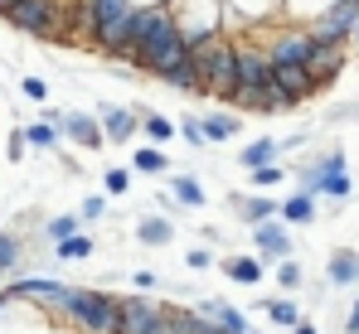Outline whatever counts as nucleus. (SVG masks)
Here are the masks:
<instances>
[{"label":"nucleus","mask_w":359,"mask_h":334,"mask_svg":"<svg viewBox=\"0 0 359 334\" xmlns=\"http://www.w3.org/2000/svg\"><path fill=\"white\" fill-rule=\"evenodd\" d=\"M68 315L88 334H121V300L102 291H73L68 295Z\"/></svg>","instance_id":"f257e3e1"},{"label":"nucleus","mask_w":359,"mask_h":334,"mask_svg":"<svg viewBox=\"0 0 359 334\" xmlns=\"http://www.w3.org/2000/svg\"><path fill=\"white\" fill-rule=\"evenodd\" d=\"M15 29H25V34H34V39H63V10L59 0H15L10 5V15H5Z\"/></svg>","instance_id":"f03ea898"},{"label":"nucleus","mask_w":359,"mask_h":334,"mask_svg":"<svg viewBox=\"0 0 359 334\" xmlns=\"http://www.w3.org/2000/svg\"><path fill=\"white\" fill-rule=\"evenodd\" d=\"M136 58H141L136 68H146V73H156V78H170L180 63L189 58V44H184V34H180L175 25H170L165 34H156V39H151V44H146V49H141Z\"/></svg>","instance_id":"7ed1b4c3"},{"label":"nucleus","mask_w":359,"mask_h":334,"mask_svg":"<svg viewBox=\"0 0 359 334\" xmlns=\"http://www.w3.org/2000/svg\"><path fill=\"white\" fill-rule=\"evenodd\" d=\"M121 334H175V320L165 305H151L141 295L121 300Z\"/></svg>","instance_id":"20e7f679"},{"label":"nucleus","mask_w":359,"mask_h":334,"mask_svg":"<svg viewBox=\"0 0 359 334\" xmlns=\"http://www.w3.org/2000/svg\"><path fill=\"white\" fill-rule=\"evenodd\" d=\"M204 83H209L214 92L238 88V49H233V44H219L214 54L204 58Z\"/></svg>","instance_id":"39448f33"},{"label":"nucleus","mask_w":359,"mask_h":334,"mask_svg":"<svg viewBox=\"0 0 359 334\" xmlns=\"http://www.w3.org/2000/svg\"><path fill=\"white\" fill-rule=\"evenodd\" d=\"M175 20H170V10H161V5H146V10H136V20H131V49L141 54L156 34H165Z\"/></svg>","instance_id":"423d86ee"},{"label":"nucleus","mask_w":359,"mask_h":334,"mask_svg":"<svg viewBox=\"0 0 359 334\" xmlns=\"http://www.w3.org/2000/svg\"><path fill=\"white\" fill-rule=\"evenodd\" d=\"M311 54H316V39L311 34H282L267 58H272V68H306Z\"/></svg>","instance_id":"0eeeda50"},{"label":"nucleus","mask_w":359,"mask_h":334,"mask_svg":"<svg viewBox=\"0 0 359 334\" xmlns=\"http://www.w3.org/2000/svg\"><path fill=\"white\" fill-rule=\"evenodd\" d=\"M272 88L297 107L301 97H311L320 83H316V73H311V68H272Z\"/></svg>","instance_id":"6e6552de"},{"label":"nucleus","mask_w":359,"mask_h":334,"mask_svg":"<svg viewBox=\"0 0 359 334\" xmlns=\"http://www.w3.org/2000/svg\"><path fill=\"white\" fill-rule=\"evenodd\" d=\"M10 295H15V300H44V305H59V310H68V295H73V291H68V286H59V281H15V286H10Z\"/></svg>","instance_id":"1a4fd4ad"},{"label":"nucleus","mask_w":359,"mask_h":334,"mask_svg":"<svg viewBox=\"0 0 359 334\" xmlns=\"http://www.w3.org/2000/svg\"><path fill=\"white\" fill-rule=\"evenodd\" d=\"M238 88H272V58L257 49H238Z\"/></svg>","instance_id":"9d476101"},{"label":"nucleus","mask_w":359,"mask_h":334,"mask_svg":"<svg viewBox=\"0 0 359 334\" xmlns=\"http://www.w3.org/2000/svg\"><path fill=\"white\" fill-rule=\"evenodd\" d=\"M252 242H257V252L262 257H277V262H287L292 257V237H287V228L272 218V223H257L252 228Z\"/></svg>","instance_id":"9b49d317"},{"label":"nucleus","mask_w":359,"mask_h":334,"mask_svg":"<svg viewBox=\"0 0 359 334\" xmlns=\"http://www.w3.org/2000/svg\"><path fill=\"white\" fill-rule=\"evenodd\" d=\"M340 174H345V155H325L320 165L301 169V189H306V194H325V184L340 179Z\"/></svg>","instance_id":"f8f14e48"},{"label":"nucleus","mask_w":359,"mask_h":334,"mask_svg":"<svg viewBox=\"0 0 359 334\" xmlns=\"http://www.w3.org/2000/svg\"><path fill=\"white\" fill-rule=\"evenodd\" d=\"M199 320L219 325L224 334H248V320H243L233 305H224V300H199Z\"/></svg>","instance_id":"ddd939ff"},{"label":"nucleus","mask_w":359,"mask_h":334,"mask_svg":"<svg viewBox=\"0 0 359 334\" xmlns=\"http://www.w3.org/2000/svg\"><path fill=\"white\" fill-rule=\"evenodd\" d=\"M59 131H63V136H73L78 146H102V141H107V136H102V126H97L93 116H83V111H63Z\"/></svg>","instance_id":"4468645a"},{"label":"nucleus","mask_w":359,"mask_h":334,"mask_svg":"<svg viewBox=\"0 0 359 334\" xmlns=\"http://www.w3.org/2000/svg\"><path fill=\"white\" fill-rule=\"evenodd\" d=\"M340 63H345V49H340V44H320V39H316V54H311L306 68L316 73V83H325V78L340 73Z\"/></svg>","instance_id":"2eb2a0df"},{"label":"nucleus","mask_w":359,"mask_h":334,"mask_svg":"<svg viewBox=\"0 0 359 334\" xmlns=\"http://www.w3.org/2000/svg\"><path fill=\"white\" fill-rule=\"evenodd\" d=\"M136 116L131 111H121V107H102V136L107 141H126V136H136Z\"/></svg>","instance_id":"dca6fc26"},{"label":"nucleus","mask_w":359,"mask_h":334,"mask_svg":"<svg viewBox=\"0 0 359 334\" xmlns=\"http://www.w3.org/2000/svg\"><path fill=\"white\" fill-rule=\"evenodd\" d=\"M277 155H282V146H277L272 136H262V141H252V146L243 151L238 160H243L248 169H267V165H277Z\"/></svg>","instance_id":"f3484780"},{"label":"nucleus","mask_w":359,"mask_h":334,"mask_svg":"<svg viewBox=\"0 0 359 334\" xmlns=\"http://www.w3.org/2000/svg\"><path fill=\"white\" fill-rule=\"evenodd\" d=\"M243 126V116L233 111H214V116H204V131H209V141H233Z\"/></svg>","instance_id":"a211bd4d"},{"label":"nucleus","mask_w":359,"mask_h":334,"mask_svg":"<svg viewBox=\"0 0 359 334\" xmlns=\"http://www.w3.org/2000/svg\"><path fill=\"white\" fill-rule=\"evenodd\" d=\"M257 310H267V320L272 325H282V330H297V325H306L297 310V300H267V305H257Z\"/></svg>","instance_id":"6ab92c4d"},{"label":"nucleus","mask_w":359,"mask_h":334,"mask_svg":"<svg viewBox=\"0 0 359 334\" xmlns=\"http://www.w3.org/2000/svg\"><path fill=\"white\" fill-rule=\"evenodd\" d=\"M165 83H170V88H180V92H194V88H209V83H204V68H199L194 58H184V63H180V68L170 73V78H165Z\"/></svg>","instance_id":"aec40b11"},{"label":"nucleus","mask_w":359,"mask_h":334,"mask_svg":"<svg viewBox=\"0 0 359 334\" xmlns=\"http://www.w3.org/2000/svg\"><path fill=\"white\" fill-rule=\"evenodd\" d=\"M282 218H287V223H311V218H316V194H306V189L292 194V199L282 204Z\"/></svg>","instance_id":"412c9836"},{"label":"nucleus","mask_w":359,"mask_h":334,"mask_svg":"<svg viewBox=\"0 0 359 334\" xmlns=\"http://www.w3.org/2000/svg\"><path fill=\"white\" fill-rule=\"evenodd\" d=\"M233 209H238V218H248V223H272V214H277L272 199H233Z\"/></svg>","instance_id":"4be33fe9"},{"label":"nucleus","mask_w":359,"mask_h":334,"mask_svg":"<svg viewBox=\"0 0 359 334\" xmlns=\"http://www.w3.org/2000/svg\"><path fill=\"white\" fill-rule=\"evenodd\" d=\"M78 214H59V218H49L44 223V237H49V242H54V247H59V242H68V237H78Z\"/></svg>","instance_id":"5701e85b"},{"label":"nucleus","mask_w":359,"mask_h":334,"mask_svg":"<svg viewBox=\"0 0 359 334\" xmlns=\"http://www.w3.org/2000/svg\"><path fill=\"white\" fill-rule=\"evenodd\" d=\"M355 277H359V257L355 252H335V257H330V281H335V286H350Z\"/></svg>","instance_id":"b1692460"},{"label":"nucleus","mask_w":359,"mask_h":334,"mask_svg":"<svg viewBox=\"0 0 359 334\" xmlns=\"http://www.w3.org/2000/svg\"><path fill=\"white\" fill-rule=\"evenodd\" d=\"M170 232H175V228H170L165 218H146V223H141V242H146V247H165Z\"/></svg>","instance_id":"393cba45"},{"label":"nucleus","mask_w":359,"mask_h":334,"mask_svg":"<svg viewBox=\"0 0 359 334\" xmlns=\"http://www.w3.org/2000/svg\"><path fill=\"white\" fill-rule=\"evenodd\" d=\"M25 141H29V146H39V151H54V146H59V126L39 121V126H29V131H25Z\"/></svg>","instance_id":"a878e982"},{"label":"nucleus","mask_w":359,"mask_h":334,"mask_svg":"<svg viewBox=\"0 0 359 334\" xmlns=\"http://www.w3.org/2000/svg\"><path fill=\"white\" fill-rule=\"evenodd\" d=\"M229 277L243 281V286H252V281L262 277V267H257V257H233V262H229Z\"/></svg>","instance_id":"bb28decb"},{"label":"nucleus","mask_w":359,"mask_h":334,"mask_svg":"<svg viewBox=\"0 0 359 334\" xmlns=\"http://www.w3.org/2000/svg\"><path fill=\"white\" fill-rule=\"evenodd\" d=\"M175 199H180V204H189V209H199V204H204V189H199V179L180 174V179H175Z\"/></svg>","instance_id":"cd10ccee"},{"label":"nucleus","mask_w":359,"mask_h":334,"mask_svg":"<svg viewBox=\"0 0 359 334\" xmlns=\"http://www.w3.org/2000/svg\"><path fill=\"white\" fill-rule=\"evenodd\" d=\"M15 267H20V237L0 232V272H15Z\"/></svg>","instance_id":"c85d7f7f"},{"label":"nucleus","mask_w":359,"mask_h":334,"mask_svg":"<svg viewBox=\"0 0 359 334\" xmlns=\"http://www.w3.org/2000/svg\"><path fill=\"white\" fill-rule=\"evenodd\" d=\"M136 169H141V174H161V169H165V155H161V146H146V151H136Z\"/></svg>","instance_id":"c756f323"},{"label":"nucleus","mask_w":359,"mask_h":334,"mask_svg":"<svg viewBox=\"0 0 359 334\" xmlns=\"http://www.w3.org/2000/svg\"><path fill=\"white\" fill-rule=\"evenodd\" d=\"M180 136H184L189 146H204V141H209V131H204V116H184V121H180Z\"/></svg>","instance_id":"7c9ffc66"},{"label":"nucleus","mask_w":359,"mask_h":334,"mask_svg":"<svg viewBox=\"0 0 359 334\" xmlns=\"http://www.w3.org/2000/svg\"><path fill=\"white\" fill-rule=\"evenodd\" d=\"M88 252H93V237H68V242H59L63 262H78V257H88Z\"/></svg>","instance_id":"2f4dec72"},{"label":"nucleus","mask_w":359,"mask_h":334,"mask_svg":"<svg viewBox=\"0 0 359 334\" xmlns=\"http://www.w3.org/2000/svg\"><path fill=\"white\" fill-rule=\"evenodd\" d=\"M141 126H146V136H151V141H170V136H175V126H170L165 116H146Z\"/></svg>","instance_id":"473e14b6"},{"label":"nucleus","mask_w":359,"mask_h":334,"mask_svg":"<svg viewBox=\"0 0 359 334\" xmlns=\"http://www.w3.org/2000/svg\"><path fill=\"white\" fill-rule=\"evenodd\" d=\"M102 184H107V194H126V189H131V169H107Z\"/></svg>","instance_id":"72a5a7b5"},{"label":"nucleus","mask_w":359,"mask_h":334,"mask_svg":"<svg viewBox=\"0 0 359 334\" xmlns=\"http://www.w3.org/2000/svg\"><path fill=\"white\" fill-rule=\"evenodd\" d=\"M277 281H282L287 291H292V286H301V267H297V262H292V257H287V262L277 267Z\"/></svg>","instance_id":"f704fd0d"},{"label":"nucleus","mask_w":359,"mask_h":334,"mask_svg":"<svg viewBox=\"0 0 359 334\" xmlns=\"http://www.w3.org/2000/svg\"><path fill=\"white\" fill-rule=\"evenodd\" d=\"M277 179H282V165H267V169H252V184H262V189H267V184H277Z\"/></svg>","instance_id":"c9c22d12"},{"label":"nucleus","mask_w":359,"mask_h":334,"mask_svg":"<svg viewBox=\"0 0 359 334\" xmlns=\"http://www.w3.org/2000/svg\"><path fill=\"white\" fill-rule=\"evenodd\" d=\"M20 88H25V97H34V102H44V97H49V88H44L39 78H25Z\"/></svg>","instance_id":"e433bc0d"},{"label":"nucleus","mask_w":359,"mask_h":334,"mask_svg":"<svg viewBox=\"0 0 359 334\" xmlns=\"http://www.w3.org/2000/svg\"><path fill=\"white\" fill-rule=\"evenodd\" d=\"M325 194H335V199H345V194H350V179H345V174H340V179H330V184H325Z\"/></svg>","instance_id":"4c0bfd02"},{"label":"nucleus","mask_w":359,"mask_h":334,"mask_svg":"<svg viewBox=\"0 0 359 334\" xmlns=\"http://www.w3.org/2000/svg\"><path fill=\"white\" fill-rule=\"evenodd\" d=\"M78 218H102V199H83V214Z\"/></svg>","instance_id":"58836bf2"},{"label":"nucleus","mask_w":359,"mask_h":334,"mask_svg":"<svg viewBox=\"0 0 359 334\" xmlns=\"http://www.w3.org/2000/svg\"><path fill=\"white\" fill-rule=\"evenodd\" d=\"M209 262H214V257H209V252H204V247H194V252H189V267H194V272H204V267H209Z\"/></svg>","instance_id":"ea45409f"},{"label":"nucleus","mask_w":359,"mask_h":334,"mask_svg":"<svg viewBox=\"0 0 359 334\" xmlns=\"http://www.w3.org/2000/svg\"><path fill=\"white\" fill-rule=\"evenodd\" d=\"M131 281H136V291H156V272H136Z\"/></svg>","instance_id":"a19ab883"},{"label":"nucleus","mask_w":359,"mask_h":334,"mask_svg":"<svg viewBox=\"0 0 359 334\" xmlns=\"http://www.w3.org/2000/svg\"><path fill=\"white\" fill-rule=\"evenodd\" d=\"M345 330H350V334H359V300H355V310H350V320H345Z\"/></svg>","instance_id":"79ce46f5"},{"label":"nucleus","mask_w":359,"mask_h":334,"mask_svg":"<svg viewBox=\"0 0 359 334\" xmlns=\"http://www.w3.org/2000/svg\"><path fill=\"white\" fill-rule=\"evenodd\" d=\"M10 300H15V295H10V286H5V291H0V310H5V305H10Z\"/></svg>","instance_id":"37998d69"},{"label":"nucleus","mask_w":359,"mask_h":334,"mask_svg":"<svg viewBox=\"0 0 359 334\" xmlns=\"http://www.w3.org/2000/svg\"><path fill=\"white\" fill-rule=\"evenodd\" d=\"M292 334H316V325H297V330H292Z\"/></svg>","instance_id":"c03bdc74"},{"label":"nucleus","mask_w":359,"mask_h":334,"mask_svg":"<svg viewBox=\"0 0 359 334\" xmlns=\"http://www.w3.org/2000/svg\"><path fill=\"white\" fill-rule=\"evenodd\" d=\"M10 5H15V0H0V15H10Z\"/></svg>","instance_id":"a18cd8bd"},{"label":"nucleus","mask_w":359,"mask_h":334,"mask_svg":"<svg viewBox=\"0 0 359 334\" xmlns=\"http://www.w3.org/2000/svg\"><path fill=\"white\" fill-rule=\"evenodd\" d=\"M355 44H359V29H355Z\"/></svg>","instance_id":"49530a36"},{"label":"nucleus","mask_w":359,"mask_h":334,"mask_svg":"<svg viewBox=\"0 0 359 334\" xmlns=\"http://www.w3.org/2000/svg\"><path fill=\"white\" fill-rule=\"evenodd\" d=\"M350 5H359V0H350Z\"/></svg>","instance_id":"de8ad7c7"}]
</instances>
